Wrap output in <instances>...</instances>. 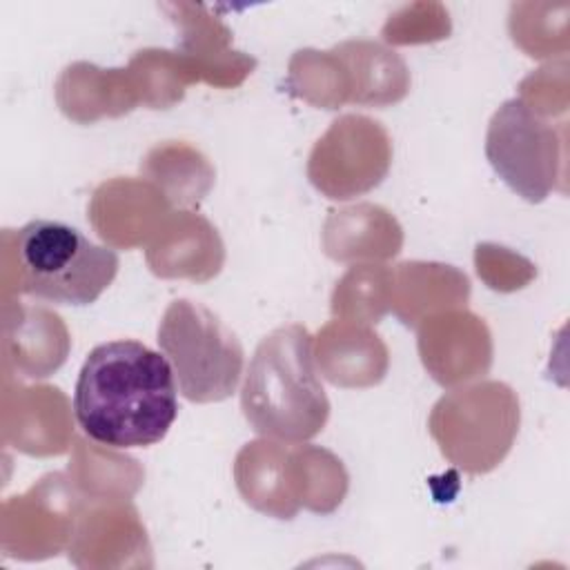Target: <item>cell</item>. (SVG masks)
Returning <instances> with one entry per match:
<instances>
[{
	"mask_svg": "<svg viewBox=\"0 0 570 570\" xmlns=\"http://www.w3.org/2000/svg\"><path fill=\"white\" fill-rule=\"evenodd\" d=\"M178 414V385L165 354L134 338L96 345L76 379L73 416L96 443L129 450L165 439Z\"/></svg>",
	"mask_w": 570,
	"mask_h": 570,
	"instance_id": "1",
	"label": "cell"
},
{
	"mask_svg": "<svg viewBox=\"0 0 570 570\" xmlns=\"http://www.w3.org/2000/svg\"><path fill=\"white\" fill-rule=\"evenodd\" d=\"M240 410L254 432L283 443H303L325 428L330 399L316 374L314 338L303 325H283L258 343Z\"/></svg>",
	"mask_w": 570,
	"mask_h": 570,
	"instance_id": "2",
	"label": "cell"
},
{
	"mask_svg": "<svg viewBox=\"0 0 570 570\" xmlns=\"http://www.w3.org/2000/svg\"><path fill=\"white\" fill-rule=\"evenodd\" d=\"M13 249L18 292L56 305L94 303L120 265L116 249L91 243L62 220H29L18 229Z\"/></svg>",
	"mask_w": 570,
	"mask_h": 570,
	"instance_id": "3",
	"label": "cell"
},
{
	"mask_svg": "<svg viewBox=\"0 0 570 570\" xmlns=\"http://www.w3.org/2000/svg\"><path fill=\"white\" fill-rule=\"evenodd\" d=\"M158 345L171 363L178 392L191 403L229 399L243 376V345L205 305L176 298L158 325Z\"/></svg>",
	"mask_w": 570,
	"mask_h": 570,
	"instance_id": "4",
	"label": "cell"
},
{
	"mask_svg": "<svg viewBox=\"0 0 570 570\" xmlns=\"http://www.w3.org/2000/svg\"><path fill=\"white\" fill-rule=\"evenodd\" d=\"M441 454L470 474L497 468L519 430V399L499 381H483L443 394L428 421Z\"/></svg>",
	"mask_w": 570,
	"mask_h": 570,
	"instance_id": "5",
	"label": "cell"
},
{
	"mask_svg": "<svg viewBox=\"0 0 570 570\" xmlns=\"http://www.w3.org/2000/svg\"><path fill=\"white\" fill-rule=\"evenodd\" d=\"M485 156L514 194L541 203L561 178L563 129L523 98H510L490 118Z\"/></svg>",
	"mask_w": 570,
	"mask_h": 570,
	"instance_id": "6",
	"label": "cell"
},
{
	"mask_svg": "<svg viewBox=\"0 0 570 570\" xmlns=\"http://www.w3.org/2000/svg\"><path fill=\"white\" fill-rule=\"evenodd\" d=\"M392 147L381 122L365 116H341L316 140L307 176L327 198H352L376 187L390 167Z\"/></svg>",
	"mask_w": 570,
	"mask_h": 570,
	"instance_id": "7",
	"label": "cell"
},
{
	"mask_svg": "<svg viewBox=\"0 0 570 570\" xmlns=\"http://www.w3.org/2000/svg\"><path fill=\"white\" fill-rule=\"evenodd\" d=\"M314 448L285 450L281 443H247L236 459V483L247 503L278 519H292L298 505L312 508L309 483Z\"/></svg>",
	"mask_w": 570,
	"mask_h": 570,
	"instance_id": "8",
	"label": "cell"
}]
</instances>
